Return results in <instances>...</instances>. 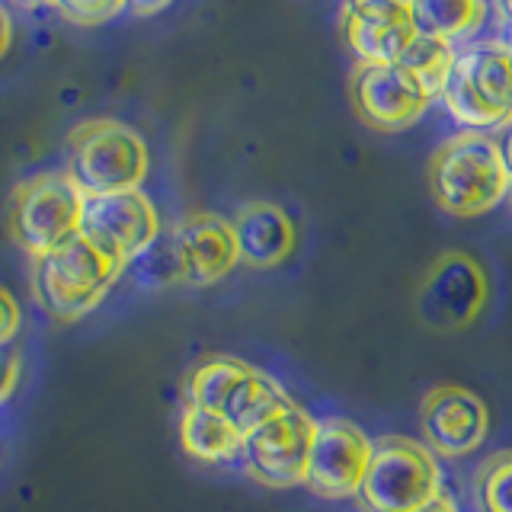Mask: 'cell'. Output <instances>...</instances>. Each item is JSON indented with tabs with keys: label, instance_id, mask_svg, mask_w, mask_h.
Segmentation results:
<instances>
[{
	"label": "cell",
	"instance_id": "obj_1",
	"mask_svg": "<svg viewBox=\"0 0 512 512\" xmlns=\"http://www.w3.org/2000/svg\"><path fill=\"white\" fill-rule=\"evenodd\" d=\"M429 189L442 212L455 218L490 212L512 189L503 144L484 132H461L442 141L429 160Z\"/></svg>",
	"mask_w": 512,
	"mask_h": 512
},
{
	"label": "cell",
	"instance_id": "obj_2",
	"mask_svg": "<svg viewBox=\"0 0 512 512\" xmlns=\"http://www.w3.org/2000/svg\"><path fill=\"white\" fill-rule=\"evenodd\" d=\"M148 167V144L119 119H87L68 135V173L87 199L141 189Z\"/></svg>",
	"mask_w": 512,
	"mask_h": 512
},
{
	"label": "cell",
	"instance_id": "obj_3",
	"mask_svg": "<svg viewBox=\"0 0 512 512\" xmlns=\"http://www.w3.org/2000/svg\"><path fill=\"white\" fill-rule=\"evenodd\" d=\"M122 269L125 266L119 260L77 234L52 253L32 260V292L52 317L77 320L100 308Z\"/></svg>",
	"mask_w": 512,
	"mask_h": 512
},
{
	"label": "cell",
	"instance_id": "obj_4",
	"mask_svg": "<svg viewBox=\"0 0 512 512\" xmlns=\"http://www.w3.org/2000/svg\"><path fill=\"white\" fill-rule=\"evenodd\" d=\"M439 96L468 132L512 125V52L493 39L458 48Z\"/></svg>",
	"mask_w": 512,
	"mask_h": 512
},
{
	"label": "cell",
	"instance_id": "obj_5",
	"mask_svg": "<svg viewBox=\"0 0 512 512\" xmlns=\"http://www.w3.org/2000/svg\"><path fill=\"white\" fill-rule=\"evenodd\" d=\"M186 404L212 410L240 432H247L292 404V397L260 368L231 356H208L186 378Z\"/></svg>",
	"mask_w": 512,
	"mask_h": 512
},
{
	"label": "cell",
	"instance_id": "obj_6",
	"mask_svg": "<svg viewBox=\"0 0 512 512\" xmlns=\"http://www.w3.org/2000/svg\"><path fill=\"white\" fill-rule=\"evenodd\" d=\"M87 196L68 170L36 173L23 180L10 196V234L29 260L52 253L64 240L80 234Z\"/></svg>",
	"mask_w": 512,
	"mask_h": 512
},
{
	"label": "cell",
	"instance_id": "obj_7",
	"mask_svg": "<svg viewBox=\"0 0 512 512\" xmlns=\"http://www.w3.org/2000/svg\"><path fill=\"white\" fill-rule=\"evenodd\" d=\"M442 496V471L423 442L384 436L359 487L365 512H416Z\"/></svg>",
	"mask_w": 512,
	"mask_h": 512
},
{
	"label": "cell",
	"instance_id": "obj_8",
	"mask_svg": "<svg viewBox=\"0 0 512 512\" xmlns=\"http://www.w3.org/2000/svg\"><path fill=\"white\" fill-rule=\"evenodd\" d=\"M490 301V276L471 253L445 250L416 282V317L429 330L458 333L484 314Z\"/></svg>",
	"mask_w": 512,
	"mask_h": 512
},
{
	"label": "cell",
	"instance_id": "obj_9",
	"mask_svg": "<svg viewBox=\"0 0 512 512\" xmlns=\"http://www.w3.org/2000/svg\"><path fill=\"white\" fill-rule=\"evenodd\" d=\"M314 432H317V420L292 400L288 407L266 416L263 423H256L253 429L244 432L240 461H244L247 474L263 487L272 490L304 487Z\"/></svg>",
	"mask_w": 512,
	"mask_h": 512
},
{
	"label": "cell",
	"instance_id": "obj_10",
	"mask_svg": "<svg viewBox=\"0 0 512 512\" xmlns=\"http://www.w3.org/2000/svg\"><path fill=\"white\" fill-rule=\"evenodd\" d=\"M356 116L375 132H404L423 119L432 93L400 64H356L349 77Z\"/></svg>",
	"mask_w": 512,
	"mask_h": 512
},
{
	"label": "cell",
	"instance_id": "obj_11",
	"mask_svg": "<svg viewBox=\"0 0 512 512\" xmlns=\"http://www.w3.org/2000/svg\"><path fill=\"white\" fill-rule=\"evenodd\" d=\"M80 234L112 260L132 266L138 256L160 237V218L154 202L141 189L90 196L80 218Z\"/></svg>",
	"mask_w": 512,
	"mask_h": 512
},
{
	"label": "cell",
	"instance_id": "obj_12",
	"mask_svg": "<svg viewBox=\"0 0 512 512\" xmlns=\"http://www.w3.org/2000/svg\"><path fill=\"white\" fill-rule=\"evenodd\" d=\"M372 455H375V442L365 436L362 426L343 420V416L317 420L304 487L324 496V500L359 496Z\"/></svg>",
	"mask_w": 512,
	"mask_h": 512
},
{
	"label": "cell",
	"instance_id": "obj_13",
	"mask_svg": "<svg viewBox=\"0 0 512 512\" xmlns=\"http://www.w3.org/2000/svg\"><path fill=\"white\" fill-rule=\"evenodd\" d=\"M420 432L432 455L464 458L487 439L490 410L461 384H436L420 400Z\"/></svg>",
	"mask_w": 512,
	"mask_h": 512
},
{
	"label": "cell",
	"instance_id": "obj_14",
	"mask_svg": "<svg viewBox=\"0 0 512 512\" xmlns=\"http://www.w3.org/2000/svg\"><path fill=\"white\" fill-rule=\"evenodd\" d=\"M340 36L359 64H397L416 39L410 4L352 0L340 10Z\"/></svg>",
	"mask_w": 512,
	"mask_h": 512
},
{
	"label": "cell",
	"instance_id": "obj_15",
	"mask_svg": "<svg viewBox=\"0 0 512 512\" xmlns=\"http://www.w3.org/2000/svg\"><path fill=\"white\" fill-rule=\"evenodd\" d=\"M170 244L189 285L221 282L240 263L234 224L215 212H189L170 231Z\"/></svg>",
	"mask_w": 512,
	"mask_h": 512
},
{
	"label": "cell",
	"instance_id": "obj_16",
	"mask_svg": "<svg viewBox=\"0 0 512 512\" xmlns=\"http://www.w3.org/2000/svg\"><path fill=\"white\" fill-rule=\"evenodd\" d=\"M231 224L240 260L253 269L279 266L295 250V224L272 202H247Z\"/></svg>",
	"mask_w": 512,
	"mask_h": 512
},
{
	"label": "cell",
	"instance_id": "obj_17",
	"mask_svg": "<svg viewBox=\"0 0 512 512\" xmlns=\"http://www.w3.org/2000/svg\"><path fill=\"white\" fill-rule=\"evenodd\" d=\"M180 445L189 458L205 461V464H221V461L240 458L244 432L212 410L186 404L180 416Z\"/></svg>",
	"mask_w": 512,
	"mask_h": 512
},
{
	"label": "cell",
	"instance_id": "obj_18",
	"mask_svg": "<svg viewBox=\"0 0 512 512\" xmlns=\"http://www.w3.org/2000/svg\"><path fill=\"white\" fill-rule=\"evenodd\" d=\"M413 26L420 36L442 42H455L458 36H471L484 26L490 7L480 0H416L410 4Z\"/></svg>",
	"mask_w": 512,
	"mask_h": 512
},
{
	"label": "cell",
	"instance_id": "obj_19",
	"mask_svg": "<svg viewBox=\"0 0 512 512\" xmlns=\"http://www.w3.org/2000/svg\"><path fill=\"white\" fill-rule=\"evenodd\" d=\"M455 55H458V48L452 42L420 36V32H416V39L407 45V52L400 55L397 64L420 80L432 96H439L448 80V71H452V64H455Z\"/></svg>",
	"mask_w": 512,
	"mask_h": 512
},
{
	"label": "cell",
	"instance_id": "obj_20",
	"mask_svg": "<svg viewBox=\"0 0 512 512\" xmlns=\"http://www.w3.org/2000/svg\"><path fill=\"white\" fill-rule=\"evenodd\" d=\"M477 512H512V448L493 452L474 474Z\"/></svg>",
	"mask_w": 512,
	"mask_h": 512
},
{
	"label": "cell",
	"instance_id": "obj_21",
	"mask_svg": "<svg viewBox=\"0 0 512 512\" xmlns=\"http://www.w3.org/2000/svg\"><path fill=\"white\" fill-rule=\"evenodd\" d=\"M135 272L144 285H173V282H183L180 276V263H176V253L170 244V234L167 237H157L154 244L144 250L138 260H135Z\"/></svg>",
	"mask_w": 512,
	"mask_h": 512
},
{
	"label": "cell",
	"instance_id": "obj_22",
	"mask_svg": "<svg viewBox=\"0 0 512 512\" xmlns=\"http://www.w3.org/2000/svg\"><path fill=\"white\" fill-rule=\"evenodd\" d=\"M48 10L58 13L61 20H68L71 26L93 29V26L109 23L112 16L125 13V10H128V4H119V0H90V4H52Z\"/></svg>",
	"mask_w": 512,
	"mask_h": 512
},
{
	"label": "cell",
	"instance_id": "obj_23",
	"mask_svg": "<svg viewBox=\"0 0 512 512\" xmlns=\"http://www.w3.org/2000/svg\"><path fill=\"white\" fill-rule=\"evenodd\" d=\"M20 324H23L20 301H16L10 288L0 285V349L13 343V336L20 333Z\"/></svg>",
	"mask_w": 512,
	"mask_h": 512
},
{
	"label": "cell",
	"instance_id": "obj_24",
	"mask_svg": "<svg viewBox=\"0 0 512 512\" xmlns=\"http://www.w3.org/2000/svg\"><path fill=\"white\" fill-rule=\"evenodd\" d=\"M23 372V359H20V349H10L4 346L0 349V404L13 394L16 381H20Z\"/></svg>",
	"mask_w": 512,
	"mask_h": 512
},
{
	"label": "cell",
	"instance_id": "obj_25",
	"mask_svg": "<svg viewBox=\"0 0 512 512\" xmlns=\"http://www.w3.org/2000/svg\"><path fill=\"white\" fill-rule=\"evenodd\" d=\"M10 45H13V16L4 4H0V58L10 52Z\"/></svg>",
	"mask_w": 512,
	"mask_h": 512
},
{
	"label": "cell",
	"instance_id": "obj_26",
	"mask_svg": "<svg viewBox=\"0 0 512 512\" xmlns=\"http://www.w3.org/2000/svg\"><path fill=\"white\" fill-rule=\"evenodd\" d=\"M416 512H458V506H455V500L452 496H439V500H432L429 506H423V509H416Z\"/></svg>",
	"mask_w": 512,
	"mask_h": 512
},
{
	"label": "cell",
	"instance_id": "obj_27",
	"mask_svg": "<svg viewBox=\"0 0 512 512\" xmlns=\"http://www.w3.org/2000/svg\"><path fill=\"white\" fill-rule=\"evenodd\" d=\"M170 4L167 0H160V4H128V13H135V16H148V13H160V10H167Z\"/></svg>",
	"mask_w": 512,
	"mask_h": 512
},
{
	"label": "cell",
	"instance_id": "obj_28",
	"mask_svg": "<svg viewBox=\"0 0 512 512\" xmlns=\"http://www.w3.org/2000/svg\"><path fill=\"white\" fill-rule=\"evenodd\" d=\"M503 157H506V167H509V176H512V128H509V135L503 141Z\"/></svg>",
	"mask_w": 512,
	"mask_h": 512
}]
</instances>
